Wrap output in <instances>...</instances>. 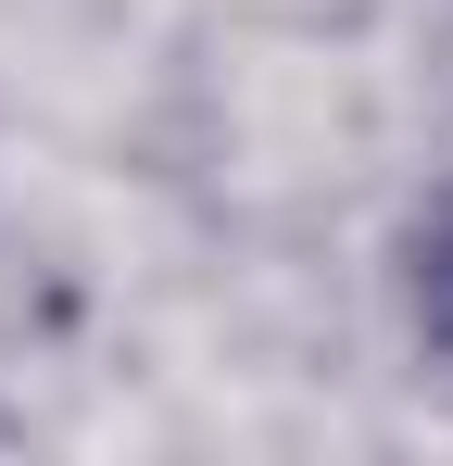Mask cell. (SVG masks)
I'll return each mask as SVG.
<instances>
[{"mask_svg": "<svg viewBox=\"0 0 453 466\" xmlns=\"http://www.w3.org/2000/svg\"><path fill=\"white\" fill-rule=\"evenodd\" d=\"M403 290H416L428 353H453V202H428V215H416V239H403Z\"/></svg>", "mask_w": 453, "mask_h": 466, "instance_id": "1", "label": "cell"}]
</instances>
